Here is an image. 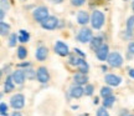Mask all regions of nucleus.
<instances>
[{"instance_id":"nucleus-13","label":"nucleus","mask_w":134,"mask_h":116,"mask_svg":"<svg viewBox=\"0 0 134 116\" xmlns=\"http://www.w3.org/2000/svg\"><path fill=\"white\" fill-rule=\"evenodd\" d=\"M47 53H48V50L45 48V46H40V48L36 50L35 56H36V59H37V60L42 61V60H45V59L47 58Z\"/></svg>"},{"instance_id":"nucleus-36","label":"nucleus","mask_w":134,"mask_h":116,"mask_svg":"<svg viewBox=\"0 0 134 116\" xmlns=\"http://www.w3.org/2000/svg\"><path fill=\"white\" fill-rule=\"evenodd\" d=\"M52 3H56V4H60V3H62V0H51Z\"/></svg>"},{"instance_id":"nucleus-28","label":"nucleus","mask_w":134,"mask_h":116,"mask_svg":"<svg viewBox=\"0 0 134 116\" xmlns=\"http://www.w3.org/2000/svg\"><path fill=\"white\" fill-rule=\"evenodd\" d=\"M85 94L87 96H91L93 94V86L92 85H86V89H85Z\"/></svg>"},{"instance_id":"nucleus-35","label":"nucleus","mask_w":134,"mask_h":116,"mask_svg":"<svg viewBox=\"0 0 134 116\" xmlns=\"http://www.w3.org/2000/svg\"><path fill=\"white\" fill-rule=\"evenodd\" d=\"M0 16H1V20L4 19V16H5V10H0Z\"/></svg>"},{"instance_id":"nucleus-38","label":"nucleus","mask_w":134,"mask_h":116,"mask_svg":"<svg viewBox=\"0 0 134 116\" xmlns=\"http://www.w3.org/2000/svg\"><path fill=\"white\" fill-rule=\"evenodd\" d=\"M132 8H133V10H134V3H133V5H132Z\"/></svg>"},{"instance_id":"nucleus-6","label":"nucleus","mask_w":134,"mask_h":116,"mask_svg":"<svg viewBox=\"0 0 134 116\" xmlns=\"http://www.w3.org/2000/svg\"><path fill=\"white\" fill-rule=\"evenodd\" d=\"M58 24V20L55 16H48L46 20H43L41 23V26L46 30H53Z\"/></svg>"},{"instance_id":"nucleus-23","label":"nucleus","mask_w":134,"mask_h":116,"mask_svg":"<svg viewBox=\"0 0 134 116\" xmlns=\"http://www.w3.org/2000/svg\"><path fill=\"white\" fill-rule=\"evenodd\" d=\"M26 55H27V50H26V48H24V46H19V49H18V56H19V59H25L26 58Z\"/></svg>"},{"instance_id":"nucleus-2","label":"nucleus","mask_w":134,"mask_h":116,"mask_svg":"<svg viewBox=\"0 0 134 116\" xmlns=\"http://www.w3.org/2000/svg\"><path fill=\"white\" fill-rule=\"evenodd\" d=\"M34 19L42 23L43 20H46L48 18V10L46 6H38L34 10Z\"/></svg>"},{"instance_id":"nucleus-25","label":"nucleus","mask_w":134,"mask_h":116,"mask_svg":"<svg viewBox=\"0 0 134 116\" xmlns=\"http://www.w3.org/2000/svg\"><path fill=\"white\" fill-rule=\"evenodd\" d=\"M133 28H134V15L130 16L129 19H128V21H127V30L133 31Z\"/></svg>"},{"instance_id":"nucleus-8","label":"nucleus","mask_w":134,"mask_h":116,"mask_svg":"<svg viewBox=\"0 0 134 116\" xmlns=\"http://www.w3.org/2000/svg\"><path fill=\"white\" fill-rule=\"evenodd\" d=\"M55 51L60 56H66V55H68V46L62 41H57L55 45Z\"/></svg>"},{"instance_id":"nucleus-26","label":"nucleus","mask_w":134,"mask_h":116,"mask_svg":"<svg viewBox=\"0 0 134 116\" xmlns=\"http://www.w3.org/2000/svg\"><path fill=\"white\" fill-rule=\"evenodd\" d=\"M107 107H99L98 109V111H97V116H109V114H108V111L105 110Z\"/></svg>"},{"instance_id":"nucleus-12","label":"nucleus","mask_w":134,"mask_h":116,"mask_svg":"<svg viewBox=\"0 0 134 116\" xmlns=\"http://www.w3.org/2000/svg\"><path fill=\"white\" fill-rule=\"evenodd\" d=\"M88 20H90V15L87 11H80L78 14H77V21H78V24L81 25H86L88 23Z\"/></svg>"},{"instance_id":"nucleus-3","label":"nucleus","mask_w":134,"mask_h":116,"mask_svg":"<svg viewBox=\"0 0 134 116\" xmlns=\"http://www.w3.org/2000/svg\"><path fill=\"white\" fill-rule=\"evenodd\" d=\"M10 105L13 109L15 110H19V109H23L25 105V97L24 95H21V94H16L14 96L10 99Z\"/></svg>"},{"instance_id":"nucleus-34","label":"nucleus","mask_w":134,"mask_h":116,"mask_svg":"<svg viewBox=\"0 0 134 116\" xmlns=\"http://www.w3.org/2000/svg\"><path fill=\"white\" fill-rule=\"evenodd\" d=\"M129 76L134 79V69H130V70H129Z\"/></svg>"},{"instance_id":"nucleus-21","label":"nucleus","mask_w":134,"mask_h":116,"mask_svg":"<svg viewBox=\"0 0 134 116\" xmlns=\"http://www.w3.org/2000/svg\"><path fill=\"white\" fill-rule=\"evenodd\" d=\"M9 30H10V26L5 21H0V33H1V35H6L8 33H9Z\"/></svg>"},{"instance_id":"nucleus-11","label":"nucleus","mask_w":134,"mask_h":116,"mask_svg":"<svg viewBox=\"0 0 134 116\" xmlns=\"http://www.w3.org/2000/svg\"><path fill=\"white\" fill-rule=\"evenodd\" d=\"M13 79H14L15 84H18V85H21L23 82L25 81V71H23V70H16V71H14L13 73Z\"/></svg>"},{"instance_id":"nucleus-10","label":"nucleus","mask_w":134,"mask_h":116,"mask_svg":"<svg viewBox=\"0 0 134 116\" xmlns=\"http://www.w3.org/2000/svg\"><path fill=\"white\" fill-rule=\"evenodd\" d=\"M104 80L108 85H110V86H118V85L120 84V81H122V79H120L119 76H115V75H113V74L105 75Z\"/></svg>"},{"instance_id":"nucleus-39","label":"nucleus","mask_w":134,"mask_h":116,"mask_svg":"<svg viewBox=\"0 0 134 116\" xmlns=\"http://www.w3.org/2000/svg\"><path fill=\"white\" fill-rule=\"evenodd\" d=\"M80 116H88V115H80Z\"/></svg>"},{"instance_id":"nucleus-17","label":"nucleus","mask_w":134,"mask_h":116,"mask_svg":"<svg viewBox=\"0 0 134 116\" xmlns=\"http://www.w3.org/2000/svg\"><path fill=\"white\" fill-rule=\"evenodd\" d=\"M103 45V40H102V38H99V36H97V38H93L91 40V49L92 50H98V49L100 48Z\"/></svg>"},{"instance_id":"nucleus-14","label":"nucleus","mask_w":134,"mask_h":116,"mask_svg":"<svg viewBox=\"0 0 134 116\" xmlns=\"http://www.w3.org/2000/svg\"><path fill=\"white\" fill-rule=\"evenodd\" d=\"M73 79H75V81H76L77 85H86V82L88 81V77H87V75L85 73L76 74V75L73 76Z\"/></svg>"},{"instance_id":"nucleus-29","label":"nucleus","mask_w":134,"mask_h":116,"mask_svg":"<svg viewBox=\"0 0 134 116\" xmlns=\"http://www.w3.org/2000/svg\"><path fill=\"white\" fill-rule=\"evenodd\" d=\"M36 75H37V74L35 73V71H32V70H26V71H25V76L29 77V79H34Z\"/></svg>"},{"instance_id":"nucleus-32","label":"nucleus","mask_w":134,"mask_h":116,"mask_svg":"<svg viewBox=\"0 0 134 116\" xmlns=\"http://www.w3.org/2000/svg\"><path fill=\"white\" fill-rule=\"evenodd\" d=\"M129 53L130 54H134V43H130L129 44Z\"/></svg>"},{"instance_id":"nucleus-30","label":"nucleus","mask_w":134,"mask_h":116,"mask_svg":"<svg viewBox=\"0 0 134 116\" xmlns=\"http://www.w3.org/2000/svg\"><path fill=\"white\" fill-rule=\"evenodd\" d=\"M9 1H8V0H1V10H5V11H6V10L9 9Z\"/></svg>"},{"instance_id":"nucleus-5","label":"nucleus","mask_w":134,"mask_h":116,"mask_svg":"<svg viewBox=\"0 0 134 116\" xmlns=\"http://www.w3.org/2000/svg\"><path fill=\"white\" fill-rule=\"evenodd\" d=\"M77 39L81 41V43L86 44V43H90L92 39V31L91 29H87V28H85V29H82L80 33H78V36H77Z\"/></svg>"},{"instance_id":"nucleus-19","label":"nucleus","mask_w":134,"mask_h":116,"mask_svg":"<svg viewBox=\"0 0 134 116\" xmlns=\"http://www.w3.org/2000/svg\"><path fill=\"white\" fill-rule=\"evenodd\" d=\"M77 68H78V70H80V73H87V70H88V65H87L86 61L81 58L80 63H78V65H77Z\"/></svg>"},{"instance_id":"nucleus-31","label":"nucleus","mask_w":134,"mask_h":116,"mask_svg":"<svg viewBox=\"0 0 134 116\" xmlns=\"http://www.w3.org/2000/svg\"><path fill=\"white\" fill-rule=\"evenodd\" d=\"M85 1L86 0H71L72 5H75V6H81V5L85 4Z\"/></svg>"},{"instance_id":"nucleus-9","label":"nucleus","mask_w":134,"mask_h":116,"mask_svg":"<svg viewBox=\"0 0 134 116\" xmlns=\"http://www.w3.org/2000/svg\"><path fill=\"white\" fill-rule=\"evenodd\" d=\"M108 50H109V49H108V45L103 44V45L96 51L97 58L99 59L100 61H104L105 59H108V56H109V55H108Z\"/></svg>"},{"instance_id":"nucleus-24","label":"nucleus","mask_w":134,"mask_h":116,"mask_svg":"<svg viewBox=\"0 0 134 116\" xmlns=\"http://www.w3.org/2000/svg\"><path fill=\"white\" fill-rule=\"evenodd\" d=\"M16 40H19V36H16V34H11L10 35V39H9V45L13 48L16 45Z\"/></svg>"},{"instance_id":"nucleus-16","label":"nucleus","mask_w":134,"mask_h":116,"mask_svg":"<svg viewBox=\"0 0 134 116\" xmlns=\"http://www.w3.org/2000/svg\"><path fill=\"white\" fill-rule=\"evenodd\" d=\"M4 86H5V92H10V91H13V90H14L15 81H14V79H13V76L6 77Z\"/></svg>"},{"instance_id":"nucleus-18","label":"nucleus","mask_w":134,"mask_h":116,"mask_svg":"<svg viewBox=\"0 0 134 116\" xmlns=\"http://www.w3.org/2000/svg\"><path fill=\"white\" fill-rule=\"evenodd\" d=\"M30 39V35L26 30H20L19 31V40L20 43H27Z\"/></svg>"},{"instance_id":"nucleus-37","label":"nucleus","mask_w":134,"mask_h":116,"mask_svg":"<svg viewBox=\"0 0 134 116\" xmlns=\"http://www.w3.org/2000/svg\"><path fill=\"white\" fill-rule=\"evenodd\" d=\"M13 116H21V114H20V112H14Z\"/></svg>"},{"instance_id":"nucleus-20","label":"nucleus","mask_w":134,"mask_h":116,"mask_svg":"<svg viewBox=\"0 0 134 116\" xmlns=\"http://www.w3.org/2000/svg\"><path fill=\"white\" fill-rule=\"evenodd\" d=\"M112 89L110 87H108V86H104V87H102L100 89V96L102 97H108V96H112Z\"/></svg>"},{"instance_id":"nucleus-1","label":"nucleus","mask_w":134,"mask_h":116,"mask_svg":"<svg viewBox=\"0 0 134 116\" xmlns=\"http://www.w3.org/2000/svg\"><path fill=\"white\" fill-rule=\"evenodd\" d=\"M91 24H92V28L93 29H100L103 24H104V15L102 11L99 10H96L92 13V16H91Z\"/></svg>"},{"instance_id":"nucleus-33","label":"nucleus","mask_w":134,"mask_h":116,"mask_svg":"<svg viewBox=\"0 0 134 116\" xmlns=\"http://www.w3.org/2000/svg\"><path fill=\"white\" fill-rule=\"evenodd\" d=\"M75 53H77L78 55H80V56H82V58L85 56V53H82V51L80 50V49H75Z\"/></svg>"},{"instance_id":"nucleus-40","label":"nucleus","mask_w":134,"mask_h":116,"mask_svg":"<svg viewBox=\"0 0 134 116\" xmlns=\"http://www.w3.org/2000/svg\"><path fill=\"white\" fill-rule=\"evenodd\" d=\"M129 116H134V115H129Z\"/></svg>"},{"instance_id":"nucleus-4","label":"nucleus","mask_w":134,"mask_h":116,"mask_svg":"<svg viewBox=\"0 0 134 116\" xmlns=\"http://www.w3.org/2000/svg\"><path fill=\"white\" fill-rule=\"evenodd\" d=\"M108 63L112 68H120L123 64V58L120 56L119 53H110L108 56Z\"/></svg>"},{"instance_id":"nucleus-22","label":"nucleus","mask_w":134,"mask_h":116,"mask_svg":"<svg viewBox=\"0 0 134 116\" xmlns=\"http://www.w3.org/2000/svg\"><path fill=\"white\" fill-rule=\"evenodd\" d=\"M113 102H115V97L112 95V96H108L104 99V101H103V106L104 107H110L113 105Z\"/></svg>"},{"instance_id":"nucleus-7","label":"nucleus","mask_w":134,"mask_h":116,"mask_svg":"<svg viewBox=\"0 0 134 116\" xmlns=\"http://www.w3.org/2000/svg\"><path fill=\"white\" fill-rule=\"evenodd\" d=\"M36 77H37V80L41 84H46V82L50 80V75H48V71L46 68H43V66H41V68L37 69V71H36Z\"/></svg>"},{"instance_id":"nucleus-15","label":"nucleus","mask_w":134,"mask_h":116,"mask_svg":"<svg viewBox=\"0 0 134 116\" xmlns=\"http://www.w3.org/2000/svg\"><path fill=\"white\" fill-rule=\"evenodd\" d=\"M85 94V89H82L81 85H77V86H73L71 89V96L75 97V99H80Z\"/></svg>"},{"instance_id":"nucleus-27","label":"nucleus","mask_w":134,"mask_h":116,"mask_svg":"<svg viewBox=\"0 0 134 116\" xmlns=\"http://www.w3.org/2000/svg\"><path fill=\"white\" fill-rule=\"evenodd\" d=\"M0 112H1V115L3 116L8 115V106H6L5 102H1V104H0Z\"/></svg>"}]
</instances>
